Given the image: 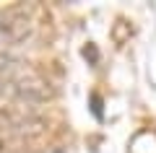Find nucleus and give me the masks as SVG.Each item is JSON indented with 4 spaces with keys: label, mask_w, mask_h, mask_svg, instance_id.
<instances>
[{
    "label": "nucleus",
    "mask_w": 156,
    "mask_h": 153,
    "mask_svg": "<svg viewBox=\"0 0 156 153\" xmlns=\"http://www.w3.org/2000/svg\"><path fill=\"white\" fill-rule=\"evenodd\" d=\"M128 37H130V26H125V21H117L115 29H112V39H115L117 44H122Z\"/></svg>",
    "instance_id": "nucleus-5"
},
{
    "label": "nucleus",
    "mask_w": 156,
    "mask_h": 153,
    "mask_svg": "<svg viewBox=\"0 0 156 153\" xmlns=\"http://www.w3.org/2000/svg\"><path fill=\"white\" fill-rule=\"evenodd\" d=\"M0 120L5 122L11 127V132L18 137H37V135L47 132V120L37 112V106L8 101V106L0 109Z\"/></svg>",
    "instance_id": "nucleus-2"
},
{
    "label": "nucleus",
    "mask_w": 156,
    "mask_h": 153,
    "mask_svg": "<svg viewBox=\"0 0 156 153\" xmlns=\"http://www.w3.org/2000/svg\"><path fill=\"white\" fill-rule=\"evenodd\" d=\"M0 93H3V86H0Z\"/></svg>",
    "instance_id": "nucleus-8"
},
{
    "label": "nucleus",
    "mask_w": 156,
    "mask_h": 153,
    "mask_svg": "<svg viewBox=\"0 0 156 153\" xmlns=\"http://www.w3.org/2000/svg\"><path fill=\"white\" fill-rule=\"evenodd\" d=\"M29 34H31V21H29L26 16H21V13H8V16H3L0 44H5V47L18 44V42H23Z\"/></svg>",
    "instance_id": "nucleus-3"
},
{
    "label": "nucleus",
    "mask_w": 156,
    "mask_h": 153,
    "mask_svg": "<svg viewBox=\"0 0 156 153\" xmlns=\"http://www.w3.org/2000/svg\"><path fill=\"white\" fill-rule=\"evenodd\" d=\"M31 73L26 60H18L13 55H5V52H0V86H8V83L18 81L21 75Z\"/></svg>",
    "instance_id": "nucleus-4"
},
{
    "label": "nucleus",
    "mask_w": 156,
    "mask_h": 153,
    "mask_svg": "<svg viewBox=\"0 0 156 153\" xmlns=\"http://www.w3.org/2000/svg\"><path fill=\"white\" fill-rule=\"evenodd\" d=\"M0 29H3V16H0Z\"/></svg>",
    "instance_id": "nucleus-7"
},
{
    "label": "nucleus",
    "mask_w": 156,
    "mask_h": 153,
    "mask_svg": "<svg viewBox=\"0 0 156 153\" xmlns=\"http://www.w3.org/2000/svg\"><path fill=\"white\" fill-rule=\"evenodd\" d=\"M0 151H3V137H0Z\"/></svg>",
    "instance_id": "nucleus-6"
},
{
    "label": "nucleus",
    "mask_w": 156,
    "mask_h": 153,
    "mask_svg": "<svg viewBox=\"0 0 156 153\" xmlns=\"http://www.w3.org/2000/svg\"><path fill=\"white\" fill-rule=\"evenodd\" d=\"M3 96H8V101L16 104H26V106H37V104H47L55 99V88L37 73H26L18 81L3 86Z\"/></svg>",
    "instance_id": "nucleus-1"
}]
</instances>
